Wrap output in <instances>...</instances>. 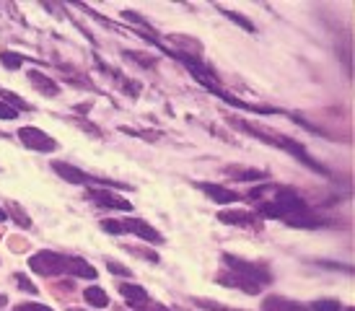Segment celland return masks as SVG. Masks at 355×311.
<instances>
[{"instance_id": "29", "label": "cell", "mask_w": 355, "mask_h": 311, "mask_svg": "<svg viewBox=\"0 0 355 311\" xmlns=\"http://www.w3.org/2000/svg\"><path fill=\"white\" fill-rule=\"evenodd\" d=\"M138 311H171V309H166V306H164V303H146V306H140Z\"/></svg>"}, {"instance_id": "12", "label": "cell", "mask_w": 355, "mask_h": 311, "mask_svg": "<svg viewBox=\"0 0 355 311\" xmlns=\"http://www.w3.org/2000/svg\"><path fill=\"white\" fill-rule=\"evenodd\" d=\"M262 311H309V306L291 301V299H283V296H267L262 301Z\"/></svg>"}, {"instance_id": "16", "label": "cell", "mask_w": 355, "mask_h": 311, "mask_svg": "<svg viewBox=\"0 0 355 311\" xmlns=\"http://www.w3.org/2000/svg\"><path fill=\"white\" fill-rule=\"evenodd\" d=\"M83 299L94 306V309H107L109 306V296L104 288H99V285H91V288H86L83 291Z\"/></svg>"}, {"instance_id": "27", "label": "cell", "mask_w": 355, "mask_h": 311, "mask_svg": "<svg viewBox=\"0 0 355 311\" xmlns=\"http://www.w3.org/2000/svg\"><path fill=\"white\" fill-rule=\"evenodd\" d=\"M107 267H109V272L122 275V278H130V275H132V270H130V267H125V264H119V262H112V260L107 262Z\"/></svg>"}, {"instance_id": "7", "label": "cell", "mask_w": 355, "mask_h": 311, "mask_svg": "<svg viewBox=\"0 0 355 311\" xmlns=\"http://www.w3.org/2000/svg\"><path fill=\"white\" fill-rule=\"evenodd\" d=\"M19 140L31 151H40V153H52L58 151V140L50 137L47 133H42L37 127H21L19 130Z\"/></svg>"}, {"instance_id": "24", "label": "cell", "mask_w": 355, "mask_h": 311, "mask_svg": "<svg viewBox=\"0 0 355 311\" xmlns=\"http://www.w3.org/2000/svg\"><path fill=\"white\" fill-rule=\"evenodd\" d=\"M13 311H52L50 306H44V303H34V301H24V303H16Z\"/></svg>"}, {"instance_id": "2", "label": "cell", "mask_w": 355, "mask_h": 311, "mask_svg": "<svg viewBox=\"0 0 355 311\" xmlns=\"http://www.w3.org/2000/svg\"><path fill=\"white\" fill-rule=\"evenodd\" d=\"M216 283L257 296V293H262L265 285L272 283V272L265 262H249L236 254H223V270L216 275Z\"/></svg>"}, {"instance_id": "21", "label": "cell", "mask_w": 355, "mask_h": 311, "mask_svg": "<svg viewBox=\"0 0 355 311\" xmlns=\"http://www.w3.org/2000/svg\"><path fill=\"white\" fill-rule=\"evenodd\" d=\"M309 311H343V303L335 301V299H319L309 306Z\"/></svg>"}, {"instance_id": "15", "label": "cell", "mask_w": 355, "mask_h": 311, "mask_svg": "<svg viewBox=\"0 0 355 311\" xmlns=\"http://www.w3.org/2000/svg\"><path fill=\"white\" fill-rule=\"evenodd\" d=\"M226 174L236 182H257V179H267V171H259V169H234L228 166Z\"/></svg>"}, {"instance_id": "11", "label": "cell", "mask_w": 355, "mask_h": 311, "mask_svg": "<svg viewBox=\"0 0 355 311\" xmlns=\"http://www.w3.org/2000/svg\"><path fill=\"white\" fill-rule=\"evenodd\" d=\"M119 293H122V299H125L132 309H140V306L150 303L148 291H146L143 285H135V283H122V285H119Z\"/></svg>"}, {"instance_id": "30", "label": "cell", "mask_w": 355, "mask_h": 311, "mask_svg": "<svg viewBox=\"0 0 355 311\" xmlns=\"http://www.w3.org/2000/svg\"><path fill=\"white\" fill-rule=\"evenodd\" d=\"M6 218H8V215H6V210H3V208H0V224H3V221H6Z\"/></svg>"}, {"instance_id": "28", "label": "cell", "mask_w": 355, "mask_h": 311, "mask_svg": "<svg viewBox=\"0 0 355 311\" xmlns=\"http://www.w3.org/2000/svg\"><path fill=\"white\" fill-rule=\"evenodd\" d=\"M16 117H19L16 109H10L6 101H0V119H16Z\"/></svg>"}, {"instance_id": "26", "label": "cell", "mask_w": 355, "mask_h": 311, "mask_svg": "<svg viewBox=\"0 0 355 311\" xmlns=\"http://www.w3.org/2000/svg\"><path fill=\"white\" fill-rule=\"evenodd\" d=\"M16 283L21 285V291H26V293H37V291H40V288H37V285H34V283H31L26 275H21V272L16 275Z\"/></svg>"}, {"instance_id": "8", "label": "cell", "mask_w": 355, "mask_h": 311, "mask_svg": "<svg viewBox=\"0 0 355 311\" xmlns=\"http://www.w3.org/2000/svg\"><path fill=\"white\" fill-rule=\"evenodd\" d=\"M86 197H89V200L96 205V208L125 210V213H130V210H132V203H130V200H125V197L114 194L112 190H104V187H94V190H89V192H86Z\"/></svg>"}, {"instance_id": "3", "label": "cell", "mask_w": 355, "mask_h": 311, "mask_svg": "<svg viewBox=\"0 0 355 311\" xmlns=\"http://www.w3.org/2000/svg\"><path fill=\"white\" fill-rule=\"evenodd\" d=\"M228 122H231V127H236V130L247 133V135H254L257 140H262V143H267V146L283 148L286 153H291L293 158H298V161L309 166L311 171H319V174H329L324 166L319 164L314 156L306 153V148L301 146V143H296L293 137L280 135V133H275V130H267V127H262V125H252V122H244V119H228Z\"/></svg>"}, {"instance_id": "17", "label": "cell", "mask_w": 355, "mask_h": 311, "mask_svg": "<svg viewBox=\"0 0 355 311\" xmlns=\"http://www.w3.org/2000/svg\"><path fill=\"white\" fill-rule=\"evenodd\" d=\"M8 213L6 215H10V218H13V221H16V224L21 226V228H29L31 226V218L26 213H24V210H21V205L19 203H13V200H8Z\"/></svg>"}, {"instance_id": "5", "label": "cell", "mask_w": 355, "mask_h": 311, "mask_svg": "<svg viewBox=\"0 0 355 311\" xmlns=\"http://www.w3.org/2000/svg\"><path fill=\"white\" fill-rule=\"evenodd\" d=\"M52 169H55V174H60L70 185H89L91 190L94 187H104V190H130L132 187V185H119V182H109V179H101V176H91L89 171H83V169H78V166L73 164H65V161H55Z\"/></svg>"}, {"instance_id": "9", "label": "cell", "mask_w": 355, "mask_h": 311, "mask_svg": "<svg viewBox=\"0 0 355 311\" xmlns=\"http://www.w3.org/2000/svg\"><path fill=\"white\" fill-rule=\"evenodd\" d=\"M218 221L226 226H239V228H262V218L254 213V210H220L218 213Z\"/></svg>"}, {"instance_id": "18", "label": "cell", "mask_w": 355, "mask_h": 311, "mask_svg": "<svg viewBox=\"0 0 355 311\" xmlns=\"http://www.w3.org/2000/svg\"><path fill=\"white\" fill-rule=\"evenodd\" d=\"M0 96H3V101H6V104H8L10 109H16V112H26V109L31 112L29 104H26V101H24L21 96H16L13 91H0Z\"/></svg>"}, {"instance_id": "6", "label": "cell", "mask_w": 355, "mask_h": 311, "mask_svg": "<svg viewBox=\"0 0 355 311\" xmlns=\"http://www.w3.org/2000/svg\"><path fill=\"white\" fill-rule=\"evenodd\" d=\"M70 254H58L50 252V249H42L34 257H29V270L42 275V278H58V275H65L68 272Z\"/></svg>"}, {"instance_id": "22", "label": "cell", "mask_w": 355, "mask_h": 311, "mask_svg": "<svg viewBox=\"0 0 355 311\" xmlns=\"http://www.w3.org/2000/svg\"><path fill=\"white\" fill-rule=\"evenodd\" d=\"M220 10H223V13H226V16H228V19H231V21H234V24H239V26H241V29H244V31H254V24H252V21L244 19L241 13H231V10H226V8H223V6H220Z\"/></svg>"}, {"instance_id": "14", "label": "cell", "mask_w": 355, "mask_h": 311, "mask_svg": "<svg viewBox=\"0 0 355 311\" xmlns=\"http://www.w3.org/2000/svg\"><path fill=\"white\" fill-rule=\"evenodd\" d=\"M68 275H76V278H86V280H96V267H91V264L83 260V257H70Z\"/></svg>"}, {"instance_id": "1", "label": "cell", "mask_w": 355, "mask_h": 311, "mask_svg": "<svg viewBox=\"0 0 355 311\" xmlns=\"http://www.w3.org/2000/svg\"><path fill=\"white\" fill-rule=\"evenodd\" d=\"M272 197L257 203V215L259 218H275L283 221L291 228H322L324 218L311 210V205L293 190V187L270 185Z\"/></svg>"}, {"instance_id": "31", "label": "cell", "mask_w": 355, "mask_h": 311, "mask_svg": "<svg viewBox=\"0 0 355 311\" xmlns=\"http://www.w3.org/2000/svg\"><path fill=\"white\" fill-rule=\"evenodd\" d=\"M6 303H8V299H6V296H0V306H6Z\"/></svg>"}, {"instance_id": "20", "label": "cell", "mask_w": 355, "mask_h": 311, "mask_svg": "<svg viewBox=\"0 0 355 311\" xmlns=\"http://www.w3.org/2000/svg\"><path fill=\"white\" fill-rule=\"evenodd\" d=\"M0 60H3V68L19 70L29 58H24V55H16V52H3V55H0Z\"/></svg>"}, {"instance_id": "23", "label": "cell", "mask_w": 355, "mask_h": 311, "mask_svg": "<svg viewBox=\"0 0 355 311\" xmlns=\"http://www.w3.org/2000/svg\"><path fill=\"white\" fill-rule=\"evenodd\" d=\"M122 133L125 135H132V137H143V140H158L161 137V133H150V130H130V127H122Z\"/></svg>"}, {"instance_id": "10", "label": "cell", "mask_w": 355, "mask_h": 311, "mask_svg": "<svg viewBox=\"0 0 355 311\" xmlns=\"http://www.w3.org/2000/svg\"><path fill=\"white\" fill-rule=\"evenodd\" d=\"M200 192H205L210 200H216L218 205H231V203H239L241 200V194L236 190H228L223 185H213V182H195Z\"/></svg>"}, {"instance_id": "19", "label": "cell", "mask_w": 355, "mask_h": 311, "mask_svg": "<svg viewBox=\"0 0 355 311\" xmlns=\"http://www.w3.org/2000/svg\"><path fill=\"white\" fill-rule=\"evenodd\" d=\"M122 58L135 60V62L143 65V68H153V65H156V58H153V55H143V52H135V49H125Z\"/></svg>"}, {"instance_id": "25", "label": "cell", "mask_w": 355, "mask_h": 311, "mask_svg": "<svg viewBox=\"0 0 355 311\" xmlns=\"http://www.w3.org/2000/svg\"><path fill=\"white\" fill-rule=\"evenodd\" d=\"M130 254H138L143 260H148V262H158V254L156 252H146V249H140V246H128Z\"/></svg>"}, {"instance_id": "13", "label": "cell", "mask_w": 355, "mask_h": 311, "mask_svg": "<svg viewBox=\"0 0 355 311\" xmlns=\"http://www.w3.org/2000/svg\"><path fill=\"white\" fill-rule=\"evenodd\" d=\"M29 83L37 91H40L42 96H58L60 94V86L52 81V78H47V76H42L40 70H29Z\"/></svg>"}, {"instance_id": "4", "label": "cell", "mask_w": 355, "mask_h": 311, "mask_svg": "<svg viewBox=\"0 0 355 311\" xmlns=\"http://www.w3.org/2000/svg\"><path fill=\"white\" fill-rule=\"evenodd\" d=\"M99 226L104 233H114V236L135 233V236H140V239H146V242H150V244H164V236H161L150 224L140 221V218H104Z\"/></svg>"}]
</instances>
